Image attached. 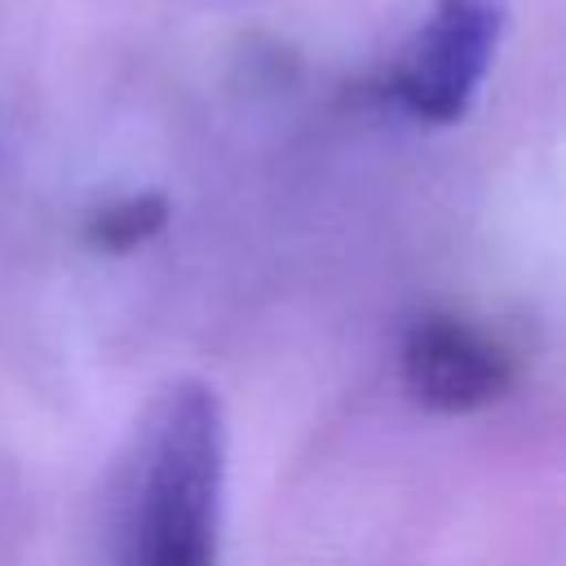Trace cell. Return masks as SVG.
Segmentation results:
<instances>
[{
    "label": "cell",
    "instance_id": "6da1fadb",
    "mask_svg": "<svg viewBox=\"0 0 566 566\" xmlns=\"http://www.w3.org/2000/svg\"><path fill=\"white\" fill-rule=\"evenodd\" d=\"M226 424L208 385H172L146 416L119 526V566H217Z\"/></svg>",
    "mask_w": 566,
    "mask_h": 566
},
{
    "label": "cell",
    "instance_id": "3957f363",
    "mask_svg": "<svg viewBox=\"0 0 566 566\" xmlns=\"http://www.w3.org/2000/svg\"><path fill=\"white\" fill-rule=\"evenodd\" d=\"M402 380L429 411H482L513 385L509 354L455 314H424L402 336Z\"/></svg>",
    "mask_w": 566,
    "mask_h": 566
},
{
    "label": "cell",
    "instance_id": "7a4b0ae2",
    "mask_svg": "<svg viewBox=\"0 0 566 566\" xmlns=\"http://www.w3.org/2000/svg\"><path fill=\"white\" fill-rule=\"evenodd\" d=\"M504 35V0H433L389 71L398 106L424 124H455L473 106Z\"/></svg>",
    "mask_w": 566,
    "mask_h": 566
},
{
    "label": "cell",
    "instance_id": "277c9868",
    "mask_svg": "<svg viewBox=\"0 0 566 566\" xmlns=\"http://www.w3.org/2000/svg\"><path fill=\"white\" fill-rule=\"evenodd\" d=\"M164 226H168V199L159 190H142V195H124V199L93 208L84 221V239L88 248L119 256V252L150 243Z\"/></svg>",
    "mask_w": 566,
    "mask_h": 566
}]
</instances>
